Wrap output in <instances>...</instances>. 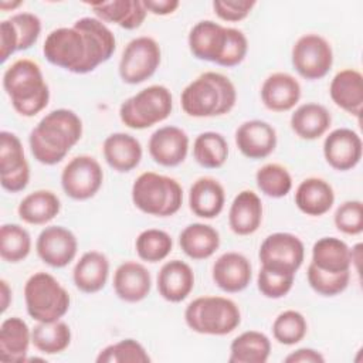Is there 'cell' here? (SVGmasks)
<instances>
[{"instance_id":"6da1fadb","label":"cell","mask_w":363,"mask_h":363,"mask_svg":"<svg viewBox=\"0 0 363 363\" xmlns=\"http://www.w3.org/2000/svg\"><path fill=\"white\" fill-rule=\"evenodd\" d=\"M116 50L113 33L95 17H82L72 27L52 30L44 41L45 60L74 74H88L106 62Z\"/></svg>"},{"instance_id":"7a4b0ae2","label":"cell","mask_w":363,"mask_h":363,"mask_svg":"<svg viewBox=\"0 0 363 363\" xmlns=\"http://www.w3.org/2000/svg\"><path fill=\"white\" fill-rule=\"evenodd\" d=\"M82 138V121L71 109L48 112L30 132L28 145L34 159L43 164L60 163Z\"/></svg>"},{"instance_id":"3957f363","label":"cell","mask_w":363,"mask_h":363,"mask_svg":"<svg viewBox=\"0 0 363 363\" xmlns=\"http://www.w3.org/2000/svg\"><path fill=\"white\" fill-rule=\"evenodd\" d=\"M237 102L234 84L225 75L207 71L193 79L180 95V105L193 118L220 116L231 112Z\"/></svg>"},{"instance_id":"277c9868","label":"cell","mask_w":363,"mask_h":363,"mask_svg":"<svg viewBox=\"0 0 363 363\" xmlns=\"http://www.w3.org/2000/svg\"><path fill=\"white\" fill-rule=\"evenodd\" d=\"M3 88L14 111L26 118L40 113L50 101V88L40 65L28 58L14 61L3 74Z\"/></svg>"},{"instance_id":"5b68a950","label":"cell","mask_w":363,"mask_h":363,"mask_svg":"<svg viewBox=\"0 0 363 363\" xmlns=\"http://www.w3.org/2000/svg\"><path fill=\"white\" fill-rule=\"evenodd\" d=\"M130 194L138 210L155 217H170L183 204L180 183L170 176L155 172L139 174L132 184Z\"/></svg>"},{"instance_id":"8992f818","label":"cell","mask_w":363,"mask_h":363,"mask_svg":"<svg viewBox=\"0 0 363 363\" xmlns=\"http://www.w3.org/2000/svg\"><path fill=\"white\" fill-rule=\"evenodd\" d=\"M184 320L196 333L224 336L240 326L241 312L230 298L199 296L186 306Z\"/></svg>"},{"instance_id":"52a82bcc","label":"cell","mask_w":363,"mask_h":363,"mask_svg":"<svg viewBox=\"0 0 363 363\" xmlns=\"http://www.w3.org/2000/svg\"><path fill=\"white\" fill-rule=\"evenodd\" d=\"M27 313L37 322L60 320L69 309L68 291L51 274L38 271L24 285Z\"/></svg>"},{"instance_id":"ba28073f","label":"cell","mask_w":363,"mask_h":363,"mask_svg":"<svg viewBox=\"0 0 363 363\" xmlns=\"http://www.w3.org/2000/svg\"><path fill=\"white\" fill-rule=\"evenodd\" d=\"M172 109L173 96L169 88L150 85L121 104L119 118L130 129H147L167 119Z\"/></svg>"},{"instance_id":"9c48e42d","label":"cell","mask_w":363,"mask_h":363,"mask_svg":"<svg viewBox=\"0 0 363 363\" xmlns=\"http://www.w3.org/2000/svg\"><path fill=\"white\" fill-rule=\"evenodd\" d=\"M162 51L157 41L147 35L130 40L119 60V77L125 84L138 85L149 79L160 65Z\"/></svg>"},{"instance_id":"30bf717a","label":"cell","mask_w":363,"mask_h":363,"mask_svg":"<svg viewBox=\"0 0 363 363\" xmlns=\"http://www.w3.org/2000/svg\"><path fill=\"white\" fill-rule=\"evenodd\" d=\"M258 258L262 268L295 277L303 262L305 247L295 234L274 233L262 241Z\"/></svg>"},{"instance_id":"8fae6325","label":"cell","mask_w":363,"mask_h":363,"mask_svg":"<svg viewBox=\"0 0 363 363\" xmlns=\"http://www.w3.org/2000/svg\"><path fill=\"white\" fill-rule=\"evenodd\" d=\"M295 71L308 81H316L328 75L333 65V51L329 41L319 34H303L291 52Z\"/></svg>"},{"instance_id":"7c38bea8","label":"cell","mask_w":363,"mask_h":363,"mask_svg":"<svg viewBox=\"0 0 363 363\" xmlns=\"http://www.w3.org/2000/svg\"><path fill=\"white\" fill-rule=\"evenodd\" d=\"M104 170L99 162L89 155L72 157L61 172V186L64 193L72 200L92 199L101 189Z\"/></svg>"},{"instance_id":"4fadbf2b","label":"cell","mask_w":363,"mask_h":363,"mask_svg":"<svg viewBox=\"0 0 363 363\" xmlns=\"http://www.w3.org/2000/svg\"><path fill=\"white\" fill-rule=\"evenodd\" d=\"M30 182V166L20 138L9 130L0 132V184L6 191L18 193Z\"/></svg>"},{"instance_id":"5bb4252c","label":"cell","mask_w":363,"mask_h":363,"mask_svg":"<svg viewBox=\"0 0 363 363\" xmlns=\"http://www.w3.org/2000/svg\"><path fill=\"white\" fill-rule=\"evenodd\" d=\"M35 251L44 264L52 268H62L74 261L78 241L71 230L62 225H48L38 234Z\"/></svg>"},{"instance_id":"9a60e30c","label":"cell","mask_w":363,"mask_h":363,"mask_svg":"<svg viewBox=\"0 0 363 363\" xmlns=\"http://www.w3.org/2000/svg\"><path fill=\"white\" fill-rule=\"evenodd\" d=\"M228 41V27L213 20L196 23L187 37L189 48L193 57L201 61H210L220 65Z\"/></svg>"},{"instance_id":"2e32d148","label":"cell","mask_w":363,"mask_h":363,"mask_svg":"<svg viewBox=\"0 0 363 363\" xmlns=\"http://www.w3.org/2000/svg\"><path fill=\"white\" fill-rule=\"evenodd\" d=\"M363 145L359 133L349 128L332 130L323 140V156L326 163L339 172L357 166L362 159Z\"/></svg>"},{"instance_id":"e0dca14e","label":"cell","mask_w":363,"mask_h":363,"mask_svg":"<svg viewBox=\"0 0 363 363\" xmlns=\"http://www.w3.org/2000/svg\"><path fill=\"white\" fill-rule=\"evenodd\" d=\"M147 149L153 162L164 167H174L187 156L189 136L182 128L162 126L150 135Z\"/></svg>"},{"instance_id":"ac0fdd59","label":"cell","mask_w":363,"mask_h":363,"mask_svg":"<svg viewBox=\"0 0 363 363\" xmlns=\"http://www.w3.org/2000/svg\"><path fill=\"white\" fill-rule=\"evenodd\" d=\"M235 145L248 159L268 157L277 147V132L272 125L261 119L242 122L235 130Z\"/></svg>"},{"instance_id":"d6986e66","label":"cell","mask_w":363,"mask_h":363,"mask_svg":"<svg viewBox=\"0 0 363 363\" xmlns=\"http://www.w3.org/2000/svg\"><path fill=\"white\" fill-rule=\"evenodd\" d=\"M211 277L214 284L224 292L237 294L244 291L252 278V267L248 258L240 252L228 251L213 264Z\"/></svg>"},{"instance_id":"ffe728a7","label":"cell","mask_w":363,"mask_h":363,"mask_svg":"<svg viewBox=\"0 0 363 363\" xmlns=\"http://www.w3.org/2000/svg\"><path fill=\"white\" fill-rule=\"evenodd\" d=\"M112 286L119 299L136 303L150 294L152 277L143 264L125 261L115 269Z\"/></svg>"},{"instance_id":"44dd1931","label":"cell","mask_w":363,"mask_h":363,"mask_svg":"<svg viewBox=\"0 0 363 363\" xmlns=\"http://www.w3.org/2000/svg\"><path fill=\"white\" fill-rule=\"evenodd\" d=\"M159 295L172 303L184 301L194 288V272L191 267L182 259H170L162 265L157 279Z\"/></svg>"},{"instance_id":"7402d4cb","label":"cell","mask_w":363,"mask_h":363,"mask_svg":"<svg viewBox=\"0 0 363 363\" xmlns=\"http://www.w3.org/2000/svg\"><path fill=\"white\" fill-rule=\"evenodd\" d=\"M301 99V85L288 72H274L261 85V101L272 112L291 111Z\"/></svg>"},{"instance_id":"603a6c76","label":"cell","mask_w":363,"mask_h":363,"mask_svg":"<svg viewBox=\"0 0 363 363\" xmlns=\"http://www.w3.org/2000/svg\"><path fill=\"white\" fill-rule=\"evenodd\" d=\"M104 159L109 167L119 173L133 170L142 160V145L140 142L123 132H115L106 136L102 145Z\"/></svg>"},{"instance_id":"cb8c5ba5","label":"cell","mask_w":363,"mask_h":363,"mask_svg":"<svg viewBox=\"0 0 363 363\" xmlns=\"http://www.w3.org/2000/svg\"><path fill=\"white\" fill-rule=\"evenodd\" d=\"M329 95L336 106L353 116H360L363 106L362 74L352 68L339 71L330 81Z\"/></svg>"},{"instance_id":"d4e9b609","label":"cell","mask_w":363,"mask_h":363,"mask_svg":"<svg viewBox=\"0 0 363 363\" xmlns=\"http://www.w3.org/2000/svg\"><path fill=\"white\" fill-rule=\"evenodd\" d=\"M262 201L252 190L240 191L228 211V225L237 235L255 233L262 223Z\"/></svg>"},{"instance_id":"484cf974","label":"cell","mask_w":363,"mask_h":363,"mask_svg":"<svg viewBox=\"0 0 363 363\" xmlns=\"http://www.w3.org/2000/svg\"><path fill=\"white\" fill-rule=\"evenodd\" d=\"M31 329L18 316L7 318L0 325V360L4 363L27 362Z\"/></svg>"},{"instance_id":"4316f807","label":"cell","mask_w":363,"mask_h":363,"mask_svg":"<svg viewBox=\"0 0 363 363\" xmlns=\"http://www.w3.org/2000/svg\"><path fill=\"white\" fill-rule=\"evenodd\" d=\"M101 21L118 24L125 30H135L142 26L147 10L142 0H111L88 4Z\"/></svg>"},{"instance_id":"83f0119b","label":"cell","mask_w":363,"mask_h":363,"mask_svg":"<svg viewBox=\"0 0 363 363\" xmlns=\"http://www.w3.org/2000/svg\"><path fill=\"white\" fill-rule=\"evenodd\" d=\"M225 203V193L221 183L213 177H199L189 191V207L191 213L201 218L217 217Z\"/></svg>"},{"instance_id":"f1b7e54d","label":"cell","mask_w":363,"mask_h":363,"mask_svg":"<svg viewBox=\"0 0 363 363\" xmlns=\"http://www.w3.org/2000/svg\"><path fill=\"white\" fill-rule=\"evenodd\" d=\"M335 203L332 186L320 177H308L299 183L295 191V204L306 216L320 217Z\"/></svg>"},{"instance_id":"f546056e","label":"cell","mask_w":363,"mask_h":363,"mask_svg":"<svg viewBox=\"0 0 363 363\" xmlns=\"http://www.w3.org/2000/svg\"><path fill=\"white\" fill-rule=\"evenodd\" d=\"M109 277V261L99 251L84 252L72 269L75 286L84 294H95L104 289Z\"/></svg>"},{"instance_id":"4dcf8cb0","label":"cell","mask_w":363,"mask_h":363,"mask_svg":"<svg viewBox=\"0 0 363 363\" xmlns=\"http://www.w3.org/2000/svg\"><path fill=\"white\" fill-rule=\"evenodd\" d=\"M179 245L189 258L196 261L206 259L218 250L220 234L210 224L193 223L179 234Z\"/></svg>"},{"instance_id":"1f68e13d","label":"cell","mask_w":363,"mask_h":363,"mask_svg":"<svg viewBox=\"0 0 363 363\" xmlns=\"http://www.w3.org/2000/svg\"><path fill=\"white\" fill-rule=\"evenodd\" d=\"M318 269L339 274L350 271L352 250L349 245L336 237H322L312 247V261Z\"/></svg>"},{"instance_id":"d6a6232c","label":"cell","mask_w":363,"mask_h":363,"mask_svg":"<svg viewBox=\"0 0 363 363\" xmlns=\"http://www.w3.org/2000/svg\"><path fill=\"white\" fill-rule=\"evenodd\" d=\"M289 123L296 136L305 140H315L328 132L332 116L323 105L306 102L294 111Z\"/></svg>"},{"instance_id":"836d02e7","label":"cell","mask_w":363,"mask_h":363,"mask_svg":"<svg viewBox=\"0 0 363 363\" xmlns=\"http://www.w3.org/2000/svg\"><path fill=\"white\" fill-rule=\"evenodd\" d=\"M61 201L51 190H35L27 194L18 204V217L33 225H43L58 216Z\"/></svg>"},{"instance_id":"e575fe53","label":"cell","mask_w":363,"mask_h":363,"mask_svg":"<svg viewBox=\"0 0 363 363\" xmlns=\"http://www.w3.org/2000/svg\"><path fill=\"white\" fill-rule=\"evenodd\" d=\"M271 353L269 337L258 330L238 335L230 345V363H265Z\"/></svg>"},{"instance_id":"d590c367","label":"cell","mask_w":363,"mask_h":363,"mask_svg":"<svg viewBox=\"0 0 363 363\" xmlns=\"http://www.w3.org/2000/svg\"><path fill=\"white\" fill-rule=\"evenodd\" d=\"M31 343L44 354L61 353L71 343V329L61 319L55 322H38L31 329Z\"/></svg>"},{"instance_id":"8d00e7d4","label":"cell","mask_w":363,"mask_h":363,"mask_svg":"<svg viewBox=\"0 0 363 363\" xmlns=\"http://www.w3.org/2000/svg\"><path fill=\"white\" fill-rule=\"evenodd\" d=\"M193 157L201 167L218 169L228 157V143L218 132H203L194 139Z\"/></svg>"},{"instance_id":"74e56055","label":"cell","mask_w":363,"mask_h":363,"mask_svg":"<svg viewBox=\"0 0 363 363\" xmlns=\"http://www.w3.org/2000/svg\"><path fill=\"white\" fill-rule=\"evenodd\" d=\"M31 251V237L18 224H3L0 228V257L6 262H20Z\"/></svg>"},{"instance_id":"f35d334b","label":"cell","mask_w":363,"mask_h":363,"mask_svg":"<svg viewBox=\"0 0 363 363\" xmlns=\"http://www.w3.org/2000/svg\"><path fill=\"white\" fill-rule=\"evenodd\" d=\"M173 240L170 234L159 228L143 230L135 241V250L138 257L146 262H159L167 258L172 252Z\"/></svg>"},{"instance_id":"ab89813d","label":"cell","mask_w":363,"mask_h":363,"mask_svg":"<svg viewBox=\"0 0 363 363\" xmlns=\"http://www.w3.org/2000/svg\"><path fill=\"white\" fill-rule=\"evenodd\" d=\"M255 182L261 193L272 199L285 197L292 189V177L286 167L278 163H267L255 173Z\"/></svg>"},{"instance_id":"60d3db41","label":"cell","mask_w":363,"mask_h":363,"mask_svg":"<svg viewBox=\"0 0 363 363\" xmlns=\"http://www.w3.org/2000/svg\"><path fill=\"white\" fill-rule=\"evenodd\" d=\"M308 332V323L305 316L294 309L281 312L272 323L274 339L286 346L299 343Z\"/></svg>"},{"instance_id":"b9f144b4","label":"cell","mask_w":363,"mask_h":363,"mask_svg":"<svg viewBox=\"0 0 363 363\" xmlns=\"http://www.w3.org/2000/svg\"><path fill=\"white\" fill-rule=\"evenodd\" d=\"M95 360L96 363H149L150 356L142 343L129 337L108 345Z\"/></svg>"},{"instance_id":"7bdbcfd3","label":"cell","mask_w":363,"mask_h":363,"mask_svg":"<svg viewBox=\"0 0 363 363\" xmlns=\"http://www.w3.org/2000/svg\"><path fill=\"white\" fill-rule=\"evenodd\" d=\"M308 282L311 288L322 295V296H336L342 294L350 281V271L339 272V274H329L325 271L318 269L312 262L308 265L306 271Z\"/></svg>"},{"instance_id":"ee69618b","label":"cell","mask_w":363,"mask_h":363,"mask_svg":"<svg viewBox=\"0 0 363 363\" xmlns=\"http://www.w3.org/2000/svg\"><path fill=\"white\" fill-rule=\"evenodd\" d=\"M336 228L347 235H357L363 231V204L360 200L342 203L333 216Z\"/></svg>"},{"instance_id":"f6af8a7d","label":"cell","mask_w":363,"mask_h":363,"mask_svg":"<svg viewBox=\"0 0 363 363\" xmlns=\"http://www.w3.org/2000/svg\"><path fill=\"white\" fill-rule=\"evenodd\" d=\"M9 20L13 24L17 34L18 51L28 50L37 43L41 33V20L35 14L23 11V13L13 14Z\"/></svg>"},{"instance_id":"bcb514c9","label":"cell","mask_w":363,"mask_h":363,"mask_svg":"<svg viewBox=\"0 0 363 363\" xmlns=\"http://www.w3.org/2000/svg\"><path fill=\"white\" fill-rule=\"evenodd\" d=\"M294 275L278 274L265 268H259L257 275V286L258 291L269 299L284 298L294 285Z\"/></svg>"},{"instance_id":"7dc6e473","label":"cell","mask_w":363,"mask_h":363,"mask_svg":"<svg viewBox=\"0 0 363 363\" xmlns=\"http://www.w3.org/2000/svg\"><path fill=\"white\" fill-rule=\"evenodd\" d=\"M247 51H248V41L245 34L238 28L228 27V41H227L225 51L220 65L231 68L241 64L247 55Z\"/></svg>"},{"instance_id":"c3c4849f","label":"cell","mask_w":363,"mask_h":363,"mask_svg":"<svg viewBox=\"0 0 363 363\" xmlns=\"http://www.w3.org/2000/svg\"><path fill=\"white\" fill-rule=\"evenodd\" d=\"M255 1L252 0H214L213 10L223 21H241L254 9Z\"/></svg>"},{"instance_id":"681fc988","label":"cell","mask_w":363,"mask_h":363,"mask_svg":"<svg viewBox=\"0 0 363 363\" xmlns=\"http://www.w3.org/2000/svg\"><path fill=\"white\" fill-rule=\"evenodd\" d=\"M17 34L10 20H3L0 24V61L6 62L17 50Z\"/></svg>"},{"instance_id":"f907efd6","label":"cell","mask_w":363,"mask_h":363,"mask_svg":"<svg viewBox=\"0 0 363 363\" xmlns=\"http://www.w3.org/2000/svg\"><path fill=\"white\" fill-rule=\"evenodd\" d=\"M285 363H323L325 357L319 350L311 347H301L295 352H291L285 359Z\"/></svg>"},{"instance_id":"816d5d0a","label":"cell","mask_w":363,"mask_h":363,"mask_svg":"<svg viewBox=\"0 0 363 363\" xmlns=\"http://www.w3.org/2000/svg\"><path fill=\"white\" fill-rule=\"evenodd\" d=\"M145 9L156 16H167L174 13L179 6L180 1L177 0H142Z\"/></svg>"},{"instance_id":"f5cc1de1","label":"cell","mask_w":363,"mask_h":363,"mask_svg":"<svg viewBox=\"0 0 363 363\" xmlns=\"http://www.w3.org/2000/svg\"><path fill=\"white\" fill-rule=\"evenodd\" d=\"M0 286H1V289H0V294H1V312L4 313L7 311V308H9L13 296H11V288H10V285H9V282L6 279L0 281Z\"/></svg>"},{"instance_id":"db71d44e","label":"cell","mask_w":363,"mask_h":363,"mask_svg":"<svg viewBox=\"0 0 363 363\" xmlns=\"http://www.w3.org/2000/svg\"><path fill=\"white\" fill-rule=\"evenodd\" d=\"M21 4H23V1H14V3H7L6 0H1V1H0V7H1V10H4V11H7V10H14V9L20 7Z\"/></svg>"}]
</instances>
